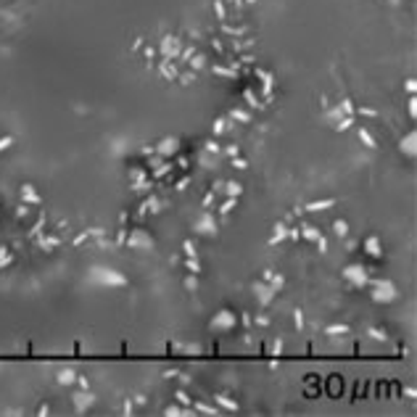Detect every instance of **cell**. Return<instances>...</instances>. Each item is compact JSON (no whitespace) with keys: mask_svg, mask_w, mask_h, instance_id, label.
Here are the masks:
<instances>
[{"mask_svg":"<svg viewBox=\"0 0 417 417\" xmlns=\"http://www.w3.org/2000/svg\"><path fill=\"white\" fill-rule=\"evenodd\" d=\"M87 283L90 285H98V288H125V285H130V277L125 272H119L116 267L92 264L87 269Z\"/></svg>","mask_w":417,"mask_h":417,"instance_id":"cell-1","label":"cell"},{"mask_svg":"<svg viewBox=\"0 0 417 417\" xmlns=\"http://www.w3.org/2000/svg\"><path fill=\"white\" fill-rule=\"evenodd\" d=\"M370 299L375 304H394L399 299V288L388 277H378V280H373V288H370Z\"/></svg>","mask_w":417,"mask_h":417,"instance_id":"cell-2","label":"cell"},{"mask_svg":"<svg viewBox=\"0 0 417 417\" xmlns=\"http://www.w3.org/2000/svg\"><path fill=\"white\" fill-rule=\"evenodd\" d=\"M127 249L135 251V254H151L153 249H156V240H153V235L148 233V230L143 227H137V230H130V235H127Z\"/></svg>","mask_w":417,"mask_h":417,"instance_id":"cell-3","label":"cell"},{"mask_svg":"<svg viewBox=\"0 0 417 417\" xmlns=\"http://www.w3.org/2000/svg\"><path fill=\"white\" fill-rule=\"evenodd\" d=\"M238 314L233 312V309H227V306H222V309H217L214 312V317L209 320V330H214V333H230V330H235L238 328Z\"/></svg>","mask_w":417,"mask_h":417,"instance_id":"cell-4","label":"cell"},{"mask_svg":"<svg viewBox=\"0 0 417 417\" xmlns=\"http://www.w3.org/2000/svg\"><path fill=\"white\" fill-rule=\"evenodd\" d=\"M341 277L351 285V288H367L370 283V269L362 264V261H349V264L341 269Z\"/></svg>","mask_w":417,"mask_h":417,"instance_id":"cell-5","label":"cell"},{"mask_svg":"<svg viewBox=\"0 0 417 417\" xmlns=\"http://www.w3.org/2000/svg\"><path fill=\"white\" fill-rule=\"evenodd\" d=\"M190 230L195 235H201V238H214L219 233V225H217V219H214L211 211H198L195 219L190 222Z\"/></svg>","mask_w":417,"mask_h":417,"instance_id":"cell-6","label":"cell"},{"mask_svg":"<svg viewBox=\"0 0 417 417\" xmlns=\"http://www.w3.org/2000/svg\"><path fill=\"white\" fill-rule=\"evenodd\" d=\"M251 290H254V299H256L259 306H269V304L275 301V296H277V288H275L272 283H267L264 277L254 280V283H251Z\"/></svg>","mask_w":417,"mask_h":417,"instance_id":"cell-7","label":"cell"},{"mask_svg":"<svg viewBox=\"0 0 417 417\" xmlns=\"http://www.w3.org/2000/svg\"><path fill=\"white\" fill-rule=\"evenodd\" d=\"M92 401H95V394H90V388H77V391L71 394L74 412H80V414H85V412L92 407Z\"/></svg>","mask_w":417,"mask_h":417,"instance_id":"cell-8","label":"cell"},{"mask_svg":"<svg viewBox=\"0 0 417 417\" xmlns=\"http://www.w3.org/2000/svg\"><path fill=\"white\" fill-rule=\"evenodd\" d=\"M362 251L370 259H383V238L380 235H367L362 240Z\"/></svg>","mask_w":417,"mask_h":417,"instance_id":"cell-9","label":"cell"},{"mask_svg":"<svg viewBox=\"0 0 417 417\" xmlns=\"http://www.w3.org/2000/svg\"><path fill=\"white\" fill-rule=\"evenodd\" d=\"M177 148H180V140H177V137H164V140H159V145H156V151L161 153L164 159L175 156V153H177Z\"/></svg>","mask_w":417,"mask_h":417,"instance_id":"cell-10","label":"cell"},{"mask_svg":"<svg viewBox=\"0 0 417 417\" xmlns=\"http://www.w3.org/2000/svg\"><path fill=\"white\" fill-rule=\"evenodd\" d=\"M214 404H217L222 412H238V401L230 399L227 394H214Z\"/></svg>","mask_w":417,"mask_h":417,"instance_id":"cell-11","label":"cell"},{"mask_svg":"<svg viewBox=\"0 0 417 417\" xmlns=\"http://www.w3.org/2000/svg\"><path fill=\"white\" fill-rule=\"evenodd\" d=\"M161 56L164 58H172V56H177L180 53V40L177 37H164V42H161Z\"/></svg>","mask_w":417,"mask_h":417,"instance_id":"cell-12","label":"cell"},{"mask_svg":"<svg viewBox=\"0 0 417 417\" xmlns=\"http://www.w3.org/2000/svg\"><path fill=\"white\" fill-rule=\"evenodd\" d=\"M217 193H225L227 198H238L243 193V185L240 182H219L217 185Z\"/></svg>","mask_w":417,"mask_h":417,"instance_id":"cell-13","label":"cell"},{"mask_svg":"<svg viewBox=\"0 0 417 417\" xmlns=\"http://www.w3.org/2000/svg\"><path fill=\"white\" fill-rule=\"evenodd\" d=\"M399 148H401V153H407V156H414V153H417V135L407 132V137H401Z\"/></svg>","mask_w":417,"mask_h":417,"instance_id":"cell-14","label":"cell"},{"mask_svg":"<svg viewBox=\"0 0 417 417\" xmlns=\"http://www.w3.org/2000/svg\"><path fill=\"white\" fill-rule=\"evenodd\" d=\"M290 238V230L285 227V222H277L275 225V230H272V238H269V243H283V240H288Z\"/></svg>","mask_w":417,"mask_h":417,"instance_id":"cell-15","label":"cell"},{"mask_svg":"<svg viewBox=\"0 0 417 417\" xmlns=\"http://www.w3.org/2000/svg\"><path fill=\"white\" fill-rule=\"evenodd\" d=\"M349 325L346 322H333V325H328L325 328V335H330V338H335V335H349Z\"/></svg>","mask_w":417,"mask_h":417,"instance_id":"cell-16","label":"cell"},{"mask_svg":"<svg viewBox=\"0 0 417 417\" xmlns=\"http://www.w3.org/2000/svg\"><path fill=\"white\" fill-rule=\"evenodd\" d=\"M299 238H304V240H312V243H317L320 238H322V233L317 227H312V225H304L301 227V233H299Z\"/></svg>","mask_w":417,"mask_h":417,"instance_id":"cell-17","label":"cell"},{"mask_svg":"<svg viewBox=\"0 0 417 417\" xmlns=\"http://www.w3.org/2000/svg\"><path fill=\"white\" fill-rule=\"evenodd\" d=\"M193 412H201V414H219V407H217V404H206V401H193Z\"/></svg>","mask_w":417,"mask_h":417,"instance_id":"cell-18","label":"cell"},{"mask_svg":"<svg viewBox=\"0 0 417 417\" xmlns=\"http://www.w3.org/2000/svg\"><path fill=\"white\" fill-rule=\"evenodd\" d=\"M58 383L61 385H71V383H77V373H74V370L71 367H66V370H58Z\"/></svg>","mask_w":417,"mask_h":417,"instance_id":"cell-19","label":"cell"},{"mask_svg":"<svg viewBox=\"0 0 417 417\" xmlns=\"http://www.w3.org/2000/svg\"><path fill=\"white\" fill-rule=\"evenodd\" d=\"M261 277H264V280H267V283H272V285H275L277 290H280V288L285 285V277H283L280 272H272V269H267V272H264V275H261Z\"/></svg>","mask_w":417,"mask_h":417,"instance_id":"cell-20","label":"cell"},{"mask_svg":"<svg viewBox=\"0 0 417 417\" xmlns=\"http://www.w3.org/2000/svg\"><path fill=\"white\" fill-rule=\"evenodd\" d=\"M330 206H335L333 198H328V201H312V204H306V211H325Z\"/></svg>","mask_w":417,"mask_h":417,"instance_id":"cell-21","label":"cell"},{"mask_svg":"<svg viewBox=\"0 0 417 417\" xmlns=\"http://www.w3.org/2000/svg\"><path fill=\"white\" fill-rule=\"evenodd\" d=\"M367 338H373L375 344H385V341H388V333H385L383 328H370L367 330Z\"/></svg>","mask_w":417,"mask_h":417,"instance_id":"cell-22","label":"cell"},{"mask_svg":"<svg viewBox=\"0 0 417 417\" xmlns=\"http://www.w3.org/2000/svg\"><path fill=\"white\" fill-rule=\"evenodd\" d=\"M333 233H335L338 238H346V235H349V222H346V219H335V222H333Z\"/></svg>","mask_w":417,"mask_h":417,"instance_id":"cell-23","label":"cell"},{"mask_svg":"<svg viewBox=\"0 0 417 417\" xmlns=\"http://www.w3.org/2000/svg\"><path fill=\"white\" fill-rule=\"evenodd\" d=\"M21 195H24L27 201H32V204H37V201H40V195L35 193V188H32V185H24V188H21Z\"/></svg>","mask_w":417,"mask_h":417,"instance_id":"cell-24","label":"cell"},{"mask_svg":"<svg viewBox=\"0 0 417 417\" xmlns=\"http://www.w3.org/2000/svg\"><path fill=\"white\" fill-rule=\"evenodd\" d=\"M235 206H238V198H227L225 204H222V209H219V214H230Z\"/></svg>","mask_w":417,"mask_h":417,"instance_id":"cell-25","label":"cell"},{"mask_svg":"<svg viewBox=\"0 0 417 417\" xmlns=\"http://www.w3.org/2000/svg\"><path fill=\"white\" fill-rule=\"evenodd\" d=\"M175 396H177V401H180L182 407H193V399H190L188 394H185V391H177Z\"/></svg>","mask_w":417,"mask_h":417,"instance_id":"cell-26","label":"cell"},{"mask_svg":"<svg viewBox=\"0 0 417 417\" xmlns=\"http://www.w3.org/2000/svg\"><path fill=\"white\" fill-rule=\"evenodd\" d=\"M188 269H190L193 275H201V264L195 261V256H188Z\"/></svg>","mask_w":417,"mask_h":417,"instance_id":"cell-27","label":"cell"},{"mask_svg":"<svg viewBox=\"0 0 417 417\" xmlns=\"http://www.w3.org/2000/svg\"><path fill=\"white\" fill-rule=\"evenodd\" d=\"M359 137H362V140H364L370 148H375V140H373V135H370L367 130H359Z\"/></svg>","mask_w":417,"mask_h":417,"instance_id":"cell-28","label":"cell"},{"mask_svg":"<svg viewBox=\"0 0 417 417\" xmlns=\"http://www.w3.org/2000/svg\"><path fill=\"white\" fill-rule=\"evenodd\" d=\"M185 288H188V290H195V288H198L195 275H188V277H185Z\"/></svg>","mask_w":417,"mask_h":417,"instance_id":"cell-29","label":"cell"},{"mask_svg":"<svg viewBox=\"0 0 417 417\" xmlns=\"http://www.w3.org/2000/svg\"><path fill=\"white\" fill-rule=\"evenodd\" d=\"M182 249H185V254H188V256H198V254H195V246H193L190 240H185V246H182Z\"/></svg>","mask_w":417,"mask_h":417,"instance_id":"cell-30","label":"cell"},{"mask_svg":"<svg viewBox=\"0 0 417 417\" xmlns=\"http://www.w3.org/2000/svg\"><path fill=\"white\" fill-rule=\"evenodd\" d=\"M293 317H296V328H304V314L299 312V309H296V314H293Z\"/></svg>","mask_w":417,"mask_h":417,"instance_id":"cell-31","label":"cell"},{"mask_svg":"<svg viewBox=\"0 0 417 417\" xmlns=\"http://www.w3.org/2000/svg\"><path fill=\"white\" fill-rule=\"evenodd\" d=\"M256 322H259V325H269V317H267V314H259Z\"/></svg>","mask_w":417,"mask_h":417,"instance_id":"cell-32","label":"cell"},{"mask_svg":"<svg viewBox=\"0 0 417 417\" xmlns=\"http://www.w3.org/2000/svg\"><path fill=\"white\" fill-rule=\"evenodd\" d=\"M404 394H407V396H409V399H414V396H417V391H414V388H412V385H409V388H404Z\"/></svg>","mask_w":417,"mask_h":417,"instance_id":"cell-33","label":"cell"},{"mask_svg":"<svg viewBox=\"0 0 417 417\" xmlns=\"http://www.w3.org/2000/svg\"><path fill=\"white\" fill-rule=\"evenodd\" d=\"M409 114H412V116L417 114V109H414V98H409Z\"/></svg>","mask_w":417,"mask_h":417,"instance_id":"cell-34","label":"cell"},{"mask_svg":"<svg viewBox=\"0 0 417 417\" xmlns=\"http://www.w3.org/2000/svg\"><path fill=\"white\" fill-rule=\"evenodd\" d=\"M6 145H11V137H6V140H0V151H3Z\"/></svg>","mask_w":417,"mask_h":417,"instance_id":"cell-35","label":"cell"}]
</instances>
